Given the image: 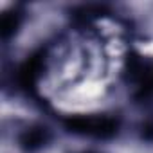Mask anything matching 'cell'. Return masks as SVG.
I'll use <instances>...</instances> for the list:
<instances>
[{"label":"cell","mask_w":153,"mask_h":153,"mask_svg":"<svg viewBox=\"0 0 153 153\" xmlns=\"http://www.w3.org/2000/svg\"><path fill=\"white\" fill-rule=\"evenodd\" d=\"M68 133L94 140H112L119 135L121 121L110 114H76L63 121Z\"/></svg>","instance_id":"cell-1"},{"label":"cell","mask_w":153,"mask_h":153,"mask_svg":"<svg viewBox=\"0 0 153 153\" xmlns=\"http://www.w3.org/2000/svg\"><path fill=\"white\" fill-rule=\"evenodd\" d=\"M52 140V133L43 124H31L18 133V148L24 153H40Z\"/></svg>","instance_id":"cell-2"},{"label":"cell","mask_w":153,"mask_h":153,"mask_svg":"<svg viewBox=\"0 0 153 153\" xmlns=\"http://www.w3.org/2000/svg\"><path fill=\"white\" fill-rule=\"evenodd\" d=\"M47 68V56L45 52H34L31 54L20 67L18 70V81L22 87L25 88H33L38 85V81L42 79V76Z\"/></svg>","instance_id":"cell-3"},{"label":"cell","mask_w":153,"mask_h":153,"mask_svg":"<svg viewBox=\"0 0 153 153\" xmlns=\"http://www.w3.org/2000/svg\"><path fill=\"white\" fill-rule=\"evenodd\" d=\"M22 15L18 11H7L2 15V22H0V34H2L4 42H9L15 38L22 27Z\"/></svg>","instance_id":"cell-4"},{"label":"cell","mask_w":153,"mask_h":153,"mask_svg":"<svg viewBox=\"0 0 153 153\" xmlns=\"http://www.w3.org/2000/svg\"><path fill=\"white\" fill-rule=\"evenodd\" d=\"M139 135H140V139H142L144 142L153 144V117H151V119H146V121L140 124Z\"/></svg>","instance_id":"cell-5"},{"label":"cell","mask_w":153,"mask_h":153,"mask_svg":"<svg viewBox=\"0 0 153 153\" xmlns=\"http://www.w3.org/2000/svg\"><path fill=\"white\" fill-rule=\"evenodd\" d=\"M79 153H99V151H92V149H85V151H79Z\"/></svg>","instance_id":"cell-6"}]
</instances>
